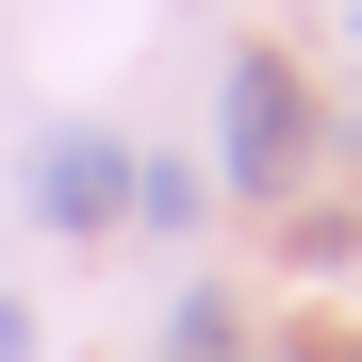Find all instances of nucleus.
Segmentation results:
<instances>
[{
    "mask_svg": "<svg viewBox=\"0 0 362 362\" xmlns=\"http://www.w3.org/2000/svg\"><path fill=\"white\" fill-rule=\"evenodd\" d=\"M165 362H247V329H230V296H181V313H165Z\"/></svg>",
    "mask_w": 362,
    "mask_h": 362,
    "instance_id": "obj_3",
    "label": "nucleus"
},
{
    "mask_svg": "<svg viewBox=\"0 0 362 362\" xmlns=\"http://www.w3.org/2000/svg\"><path fill=\"white\" fill-rule=\"evenodd\" d=\"M296 148H313L296 66H280V49H230V181H247V198H280V181H296Z\"/></svg>",
    "mask_w": 362,
    "mask_h": 362,
    "instance_id": "obj_1",
    "label": "nucleus"
},
{
    "mask_svg": "<svg viewBox=\"0 0 362 362\" xmlns=\"http://www.w3.org/2000/svg\"><path fill=\"white\" fill-rule=\"evenodd\" d=\"M33 214L49 230H115V214H132V148H115V132H49L33 148Z\"/></svg>",
    "mask_w": 362,
    "mask_h": 362,
    "instance_id": "obj_2",
    "label": "nucleus"
},
{
    "mask_svg": "<svg viewBox=\"0 0 362 362\" xmlns=\"http://www.w3.org/2000/svg\"><path fill=\"white\" fill-rule=\"evenodd\" d=\"M313 17H329V49H346V66H362V0H313Z\"/></svg>",
    "mask_w": 362,
    "mask_h": 362,
    "instance_id": "obj_4",
    "label": "nucleus"
},
{
    "mask_svg": "<svg viewBox=\"0 0 362 362\" xmlns=\"http://www.w3.org/2000/svg\"><path fill=\"white\" fill-rule=\"evenodd\" d=\"M280 362H362V346H329V329H313V346H280Z\"/></svg>",
    "mask_w": 362,
    "mask_h": 362,
    "instance_id": "obj_6",
    "label": "nucleus"
},
{
    "mask_svg": "<svg viewBox=\"0 0 362 362\" xmlns=\"http://www.w3.org/2000/svg\"><path fill=\"white\" fill-rule=\"evenodd\" d=\"M0 362H33V313H17V296H0Z\"/></svg>",
    "mask_w": 362,
    "mask_h": 362,
    "instance_id": "obj_5",
    "label": "nucleus"
}]
</instances>
